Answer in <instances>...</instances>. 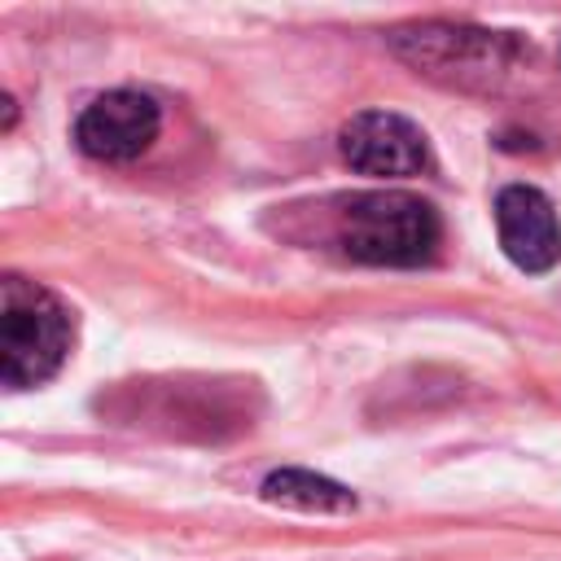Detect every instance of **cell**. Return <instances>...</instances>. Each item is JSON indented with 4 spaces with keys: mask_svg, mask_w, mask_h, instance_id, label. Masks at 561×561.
Listing matches in <instances>:
<instances>
[{
    "mask_svg": "<svg viewBox=\"0 0 561 561\" xmlns=\"http://www.w3.org/2000/svg\"><path fill=\"white\" fill-rule=\"evenodd\" d=\"M333 241L346 259L373 267H421L443 241L438 210L408 188H364L337 202Z\"/></svg>",
    "mask_w": 561,
    "mask_h": 561,
    "instance_id": "cell-1",
    "label": "cell"
},
{
    "mask_svg": "<svg viewBox=\"0 0 561 561\" xmlns=\"http://www.w3.org/2000/svg\"><path fill=\"white\" fill-rule=\"evenodd\" d=\"M70 311L66 302L26 276H4L0 285V377L9 390L44 386L70 355Z\"/></svg>",
    "mask_w": 561,
    "mask_h": 561,
    "instance_id": "cell-2",
    "label": "cell"
},
{
    "mask_svg": "<svg viewBox=\"0 0 561 561\" xmlns=\"http://www.w3.org/2000/svg\"><path fill=\"white\" fill-rule=\"evenodd\" d=\"M390 48L447 83H486L500 79L513 61V39H504L500 31H478V26H451V22H421V26H399L390 31Z\"/></svg>",
    "mask_w": 561,
    "mask_h": 561,
    "instance_id": "cell-3",
    "label": "cell"
},
{
    "mask_svg": "<svg viewBox=\"0 0 561 561\" xmlns=\"http://www.w3.org/2000/svg\"><path fill=\"white\" fill-rule=\"evenodd\" d=\"M162 131V110L149 92L114 88L92 96L75 118V145L96 162H131Z\"/></svg>",
    "mask_w": 561,
    "mask_h": 561,
    "instance_id": "cell-4",
    "label": "cell"
},
{
    "mask_svg": "<svg viewBox=\"0 0 561 561\" xmlns=\"http://www.w3.org/2000/svg\"><path fill=\"white\" fill-rule=\"evenodd\" d=\"M337 153L346 158L351 171L386 175V180L421 175L434 162L425 131L394 110H364V114L346 118L337 131Z\"/></svg>",
    "mask_w": 561,
    "mask_h": 561,
    "instance_id": "cell-5",
    "label": "cell"
},
{
    "mask_svg": "<svg viewBox=\"0 0 561 561\" xmlns=\"http://www.w3.org/2000/svg\"><path fill=\"white\" fill-rule=\"evenodd\" d=\"M495 237L508 263L522 272H548L561 259L557 206L535 184H508L495 193Z\"/></svg>",
    "mask_w": 561,
    "mask_h": 561,
    "instance_id": "cell-6",
    "label": "cell"
},
{
    "mask_svg": "<svg viewBox=\"0 0 561 561\" xmlns=\"http://www.w3.org/2000/svg\"><path fill=\"white\" fill-rule=\"evenodd\" d=\"M259 495L267 504H280V508H298V513H351L355 508V495L324 478V473H311V469H272L259 486Z\"/></svg>",
    "mask_w": 561,
    "mask_h": 561,
    "instance_id": "cell-7",
    "label": "cell"
}]
</instances>
